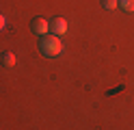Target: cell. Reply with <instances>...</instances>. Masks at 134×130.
Instances as JSON below:
<instances>
[{
    "mask_svg": "<svg viewBox=\"0 0 134 130\" xmlns=\"http://www.w3.org/2000/svg\"><path fill=\"white\" fill-rule=\"evenodd\" d=\"M39 48H41V54H43V56L54 59V56H58L63 52V43H61V39H58L56 35H43Z\"/></svg>",
    "mask_w": 134,
    "mask_h": 130,
    "instance_id": "obj_1",
    "label": "cell"
},
{
    "mask_svg": "<svg viewBox=\"0 0 134 130\" xmlns=\"http://www.w3.org/2000/svg\"><path fill=\"white\" fill-rule=\"evenodd\" d=\"M50 30H52V35H56V37L65 35L67 33V20H63V17H54V20H50Z\"/></svg>",
    "mask_w": 134,
    "mask_h": 130,
    "instance_id": "obj_2",
    "label": "cell"
},
{
    "mask_svg": "<svg viewBox=\"0 0 134 130\" xmlns=\"http://www.w3.org/2000/svg\"><path fill=\"white\" fill-rule=\"evenodd\" d=\"M32 30L43 37V35H48V30H50V22L43 20V17H35V20H32Z\"/></svg>",
    "mask_w": 134,
    "mask_h": 130,
    "instance_id": "obj_3",
    "label": "cell"
},
{
    "mask_svg": "<svg viewBox=\"0 0 134 130\" xmlns=\"http://www.w3.org/2000/svg\"><path fill=\"white\" fill-rule=\"evenodd\" d=\"M2 65L4 67H13L15 65V54L13 52H2Z\"/></svg>",
    "mask_w": 134,
    "mask_h": 130,
    "instance_id": "obj_4",
    "label": "cell"
},
{
    "mask_svg": "<svg viewBox=\"0 0 134 130\" xmlns=\"http://www.w3.org/2000/svg\"><path fill=\"white\" fill-rule=\"evenodd\" d=\"M119 7L123 9V11L132 13V11H134V0H119Z\"/></svg>",
    "mask_w": 134,
    "mask_h": 130,
    "instance_id": "obj_5",
    "label": "cell"
},
{
    "mask_svg": "<svg viewBox=\"0 0 134 130\" xmlns=\"http://www.w3.org/2000/svg\"><path fill=\"white\" fill-rule=\"evenodd\" d=\"M117 4H119V0H102V7H104V9H108V11L117 9Z\"/></svg>",
    "mask_w": 134,
    "mask_h": 130,
    "instance_id": "obj_6",
    "label": "cell"
},
{
    "mask_svg": "<svg viewBox=\"0 0 134 130\" xmlns=\"http://www.w3.org/2000/svg\"><path fill=\"white\" fill-rule=\"evenodd\" d=\"M4 26H7V17L0 13V30H4Z\"/></svg>",
    "mask_w": 134,
    "mask_h": 130,
    "instance_id": "obj_7",
    "label": "cell"
}]
</instances>
